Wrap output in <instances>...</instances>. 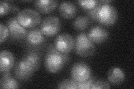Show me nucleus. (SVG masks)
Listing matches in <instances>:
<instances>
[{
	"mask_svg": "<svg viewBox=\"0 0 134 89\" xmlns=\"http://www.w3.org/2000/svg\"><path fill=\"white\" fill-rule=\"evenodd\" d=\"M40 61L39 54L36 51H31L25 54L15 66L16 78L20 81H27L38 69Z\"/></svg>",
	"mask_w": 134,
	"mask_h": 89,
	"instance_id": "obj_1",
	"label": "nucleus"
},
{
	"mask_svg": "<svg viewBox=\"0 0 134 89\" xmlns=\"http://www.w3.org/2000/svg\"><path fill=\"white\" fill-rule=\"evenodd\" d=\"M68 54L59 52L51 44L48 48L47 54L46 55L45 65L48 71L52 74H55L61 70L64 65L69 61Z\"/></svg>",
	"mask_w": 134,
	"mask_h": 89,
	"instance_id": "obj_2",
	"label": "nucleus"
},
{
	"mask_svg": "<svg viewBox=\"0 0 134 89\" xmlns=\"http://www.w3.org/2000/svg\"><path fill=\"white\" fill-rule=\"evenodd\" d=\"M74 51L82 57L93 56L96 52V46L88 36L86 32H83L77 35L75 40Z\"/></svg>",
	"mask_w": 134,
	"mask_h": 89,
	"instance_id": "obj_3",
	"label": "nucleus"
},
{
	"mask_svg": "<svg viewBox=\"0 0 134 89\" xmlns=\"http://www.w3.org/2000/svg\"><path fill=\"white\" fill-rule=\"evenodd\" d=\"M19 23L27 28H34L41 22V16L37 11L27 8L19 11L16 16Z\"/></svg>",
	"mask_w": 134,
	"mask_h": 89,
	"instance_id": "obj_4",
	"label": "nucleus"
},
{
	"mask_svg": "<svg viewBox=\"0 0 134 89\" xmlns=\"http://www.w3.org/2000/svg\"><path fill=\"white\" fill-rule=\"evenodd\" d=\"M118 18L116 8L110 4L101 5L97 14V22L106 26L114 25Z\"/></svg>",
	"mask_w": 134,
	"mask_h": 89,
	"instance_id": "obj_5",
	"label": "nucleus"
},
{
	"mask_svg": "<svg viewBox=\"0 0 134 89\" xmlns=\"http://www.w3.org/2000/svg\"><path fill=\"white\" fill-rule=\"evenodd\" d=\"M91 74L90 67L82 61L74 63L70 71L71 78L78 83L87 81L91 76Z\"/></svg>",
	"mask_w": 134,
	"mask_h": 89,
	"instance_id": "obj_6",
	"label": "nucleus"
},
{
	"mask_svg": "<svg viewBox=\"0 0 134 89\" xmlns=\"http://www.w3.org/2000/svg\"><path fill=\"white\" fill-rule=\"evenodd\" d=\"M60 27L59 19L55 16H49L43 20L40 29L44 36L50 37L58 34Z\"/></svg>",
	"mask_w": 134,
	"mask_h": 89,
	"instance_id": "obj_7",
	"label": "nucleus"
},
{
	"mask_svg": "<svg viewBox=\"0 0 134 89\" xmlns=\"http://www.w3.org/2000/svg\"><path fill=\"white\" fill-rule=\"evenodd\" d=\"M75 40L70 35L63 33L59 35L55 39L54 47L62 54H68L74 47Z\"/></svg>",
	"mask_w": 134,
	"mask_h": 89,
	"instance_id": "obj_8",
	"label": "nucleus"
},
{
	"mask_svg": "<svg viewBox=\"0 0 134 89\" xmlns=\"http://www.w3.org/2000/svg\"><path fill=\"white\" fill-rule=\"evenodd\" d=\"M7 26L12 40L20 41L26 38L27 33L26 29L19 23L16 17H11L8 20Z\"/></svg>",
	"mask_w": 134,
	"mask_h": 89,
	"instance_id": "obj_9",
	"label": "nucleus"
},
{
	"mask_svg": "<svg viewBox=\"0 0 134 89\" xmlns=\"http://www.w3.org/2000/svg\"><path fill=\"white\" fill-rule=\"evenodd\" d=\"M87 35L90 40L94 44H100L107 40L109 33L104 27L96 25L90 29Z\"/></svg>",
	"mask_w": 134,
	"mask_h": 89,
	"instance_id": "obj_10",
	"label": "nucleus"
},
{
	"mask_svg": "<svg viewBox=\"0 0 134 89\" xmlns=\"http://www.w3.org/2000/svg\"><path fill=\"white\" fill-rule=\"evenodd\" d=\"M15 57L11 52L2 50L0 53V73L2 74L8 73L13 67Z\"/></svg>",
	"mask_w": 134,
	"mask_h": 89,
	"instance_id": "obj_11",
	"label": "nucleus"
},
{
	"mask_svg": "<svg viewBox=\"0 0 134 89\" xmlns=\"http://www.w3.org/2000/svg\"><path fill=\"white\" fill-rule=\"evenodd\" d=\"M26 40L30 46L37 47L44 44L45 39L40 29L34 28L27 32Z\"/></svg>",
	"mask_w": 134,
	"mask_h": 89,
	"instance_id": "obj_12",
	"label": "nucleus"
},
{
	"mask_svg": "<svg viewBox=\"0 0 134 89\" xmlns=\"http://www.w3.org/2000/svg\"><path fill=\"white\" fill-rule=\"evenodd\" d=\"M58 2L53 0H39L34 2V6L37 11L43 14L51 13L55 10Z\"/></svg>",
	"mask_w": 134,
	"mask_h": 89,
	"instance_id": "obj_13",
	"label": "nucleus"
},
{
	"mask_svg": "<svg viewBox=\"0 0 134 89\" xmlns=\"http://www.w3.org/2000/svg\"><path fill=\"white\" fill-rule=\"evenodd\" d=\"M59 10L63 17L68 20L73 18L77 12V7L74 4L69 1L61 2Z\"/></svg>",
	"mask_w": 134,
	"mask_h": 89,
	"instance_id": "obj_14",
	"label": "nucleus"
},
{
	"mask_svg": "<svg viewBox=\"0 0 134 89\" xmlns=\"http://www.w3.org/2000/svg\"><path fill=\"white\" fill-rule=\"evenodd\" d=\"M107 78L111 84L118 85L124 81L125 74L123 70L119 67H114L109 71Z\"/></svg>",
	"mask_w": 134,
	"mask_h": 89,
	"instance_id": "obj_15",
	"label": "nucleus"
},
{
	"mask_svg": "<svg viewBox=\"0 0 134 89\" xmlns=\"http://www.w3.org/2000/svg\"><path fill=\"white\" fill-rule=\"evenodd\" d=\"M0 86L2 89L18 88L20 87L19 82L9 72L3 74L0 80Z\"/></svg>",
	"mask_w": 134,
	"mask_h": 89,
	"instance_id": "obj_16",
	"label": "nucleus"
},
{
	"mask_svg": "<svg viewBox=\"0 0 134 89\" xmlns=\"http://www.w3.org/2000/svg\"><path fill=\"white\" fill-rule=\"evenodd\" d=\"M90 25V19L88 17L81 15L79 16L73 22V27L78 31H83Z\"/></svg>",
	"mask_w": 134,
	"mask_h": 89,
	"instance_id": "obj_17",
	"label": "nucleus"
},
{
	"mask_svg": "<svg viewBox=\"0 0 134 89\" xmlns=\"http://www.w3.org/2000/svg\"><path fill=\"white\" fill-rule=\"evenodd\" d=\"M78 5L83 8V9L88 12L93 10V8L97 7L99 4V1H95V0L78 1Z\"/></svg>",
	"mask_w": 134,
	"mask_h": 89,
	"instance_id": "obj_18",
	"label": "nucleus"
},
{
	"mask_svg": "<svg viewBox=\"0 0 134 89\" xmlns=\"http://www.w3.org/2000/svg\"><path fill=\"white\" fill-rule=\"evenodd\" d=\"M58 88L67 89H78V82L72 79H65L61 81L58 85Z\"/></svg>",
	"mask_w": 134,
	"mask_h": 89,
	"instance_id": "obj_19",
	"label": "nucleus"
},
{
	"mask_svg": "<svg viewBox=\"0 0 134 89\" xmlns=\"http://www.w3.org/2000/svg\"><path fill=\"white\" fill-rule=\"evenodd\" d=\"M111 87L110 86V84H108L106 81L104 80H97V81H95L93 85H92L91 88L92 89H107L110 88Z\"/></svg>",
	"mask_w": 134,
	"mask_h": 89,
	"instance_id": "obj_20",
	"label": "nucleus"
},
{
	"mask_svg": "<svg viewBox=\"0 0 134 89\" xmlns=\"http://www.w3.org/2000/svg\"><path fill=\"white\" fill-rule=\"evenodd\" d=\"M0 32H1V38H0V42L2 43L5 41L10 35L9 30L7 26H6L5 25L2 23L0 24Z\"/></svg>",
	"mask_w": 134,
	"mask_h": 89,
	"instance_id": "obj_21",
	"label": "nucleus"
},
{
	"mask_svg": "<svg viewBox=\"0 0 134 89\" xmlns=\"http://www.w3.org/2000/svg\"><path fill=\"white\" fill-rule=\"evenodd\" d=\"M95 81V78L91 76L90 79H88L87 81L78 83V89H90L91 88L92 85Z\"/></svg>",
	"mask_w": 134,
	"mask_h": 89,
	"instance_id": "obj_22",
	"label": "nucleus"
},
{
	"mask_svg": "<svg viewBox=\"0 0 134 89\" xmlns=\"http://www.w3.org/2000/svg\"><path fill=\"white\" fill-rule=\"evenodd\" d=\"M10 10V6L7 2H0V15L1 16L6 15Z\"/></svg>",
	"mask_w": 134,
	"mask_h": 89,
	"instance_id": "obj_23",
	"label": "nucleus"
},
{
	"mask_svg": "<svg viewBox=\"0 0 134 89\" xmlns=\"http://www.w3.org/2000/svg\"><path fill=\"white\" fill-rule=\"evenodd\" d=\"M101 5L102 4L99 2V4L97 7L93 8V10L87 12L88 16L92 20L95 21H97V14H98V10L99 9L100 6H101Z\"/></svg>",
	"mask_w": 134,
	"mask_h": 89,
	"instance_id": "obj_24",
	"label": "nucleus"
},
{
	"mask_svg": "<svg viewBox=\"0 0 134 89\" xmlns=\"http://www.w3.org/2000/svg\"><path fill=\"white\" fill-rule=\"evenodd\" d=\"M10 11H11V12L12 13H15V12H16L19 11V7L18 6H16V5H12L10 6Z\"/></svg>",
	"mask_w": 134,
	"mask_h": 89,
	"instance_id": "obj_25",
	"label": "nucleus"
}]
</instances>
